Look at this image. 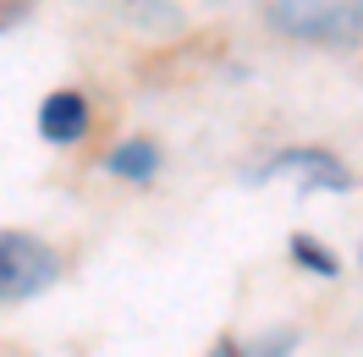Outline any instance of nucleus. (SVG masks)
<instances>
[{
	"label": "nucleus",
	"instance_id": "nucleus-1",
	"mask_svg": "<svg viewBox=\"0 0 363 357\" xmlns=\"http://www.w3.org/2000/svg\"><path fill=\"white\" fill-rule=\"evenodd\" d=\"M270 23L292 39H314V45H358L363 0H275Z\"/></svg>",
	"mask_w": 363,
	"mask_h": 357
},
{
	"label": "nucleus",
	"instance_id": "nucleus-2",
	"mask_svg": "<svg viewBox=\"0 0 363 357\" xmlns=\"http://www.w3.org/2000/svg\"><path fill=\"white\" fill-rule=\"evenodd\" d=\"M61 275V259L28 231H0V302H28Z\"/></svg>",
	"mask_w": 363,
	"mask_h": 357
},
{
	"label": "nucleus",
	"instance_id": "nucleus-3",
	"mask_svg": "<svg viewBox=\"0 0 363 357\" xmlns=\"http://www.w3.org/2000/svg\"><path fill=\"white\" fill-rule=\"evenodd\" d=\"M286 171H297L308 187H330V193H347V187H352L347 165H341L336 154H325V149H286V154L264 159L248 181H270V176H286Z\"/></svg>",
	"mask_w": 363,
	"mask_h": 357
},
{
	"label": "nucleus",
	"instance_id": "nucleus-4",
	"mask_svg": "<svg viewBox=\"0 0 363 357\" xmlns=\"http://www.w3.org/2000/svg\"><path fill=\"white\" fill-rule=\"evenodd\" d=\"M39 132L50 143H77V137L89 132V99L83 94H50L45 105H39Z\"/></svg>",
	"mask_w": 363,
	"mask_h": 357
},
{
	"label": "nucleus",
	"instance_id": "nucleus-5",
	"mask_svg": "<svg viewBox=\"0 0 363 357\" xmlns=\"http://www.w3.org/2000/svg\"><path fill=\"white\" fill-rule=\"evenodd\" d=\"M111 176H121V181H149L160 171V149L149 143V137H133V143H121V149H111Z\"/></svg>",
	"mask_w": 363,
	"mask_h": 357
},
{
	"label": "nucleus",
	"instance_id": "nucleus-6",
	"mask_svg": "<svg viewBox=\"0 0 363 357\" xmlns=\"http://www.w3.org/2000/svg\"><path fill=\"white\" fill-rule=\"evenodd\" d=\"M292 259L303 269H314V275H325V280H330V275H336V253H330V247L325 242H314V237H292Z\"/></svg>",
	"mask_w": 363,
	"mask_h": 357
},
{
	"label": "nucleus",
	"instance_id": "nucleus-7",
	"mask_svg": "<svg viewBox=\"0 0 363 357\" xmlns=\"http://www.w3.org/2000/svg\"><path fill=\"white\" fill-rule=\"evenodd\" d=\"M297 346V330H275L270 341H259V346H253V352H242V357H286Z\"/></svg>",
	"mask_w": 363,
	"mask_h": 357
},
{
	"label": "nucleus",
	"instance_id": "nucleus-8",
	"mask_svg": "<svg viewBox=\"0 0 363 357\" xmlns=\"http://www.w3.org/2000/svg\"><path fill=\"white\" fill-rule=\"evenodd\" d=\"M209 357H242V346H215Z\"/></svg>",
	"mask_w": 363,
	"mask_h": 357
}]
</instances>
